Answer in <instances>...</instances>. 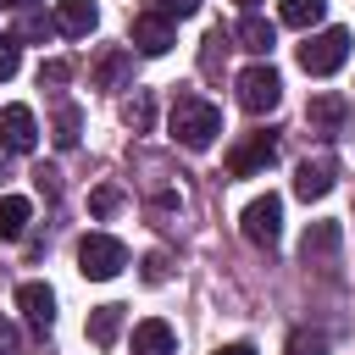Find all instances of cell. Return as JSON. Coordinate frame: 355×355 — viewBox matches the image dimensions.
I'll list each match as a JSON object with an SVG mask.
<instances>
[{
	"instance_id": "23",
	"label": "cell",
	"mask_w": 355,
	"mask_h": 355,
	"mask_svg": "<svg viewBox=\"0 0 355 355\" xmlns=\"http://www.w3.org/2000/svg\"><path fill=\"white\" fill-rule=\"evenodd\" d=\"M144 11H155V17H166V22H189V17L200 11V0H144Z\"/></svg>"
},
{
	"instance_id": "16",
	"label": "cell",
	"mask_w": 355,
	"mask_h": 355,
	"mask_svg": "<svg viewBox=\"0 0 355 355\" xmlns=\"http://www.w3.org/2000/svg\"><path fill=\"white\" fill-rule=\"evenodd\" d=\"M233 39H239L244 50H255V55H266V50L277 44V33H272V22H266V17H255V11H244V22L233 28Z\"/></svg>"
},
{
	"instance_id": "1",
	"label": "cell",
	"mask_w": 355,
	"mask_h": 355,
	"mask_svg": "<svg viewBox=\"0 0 355 355\" xmlns=\"http://www.w3.org/2000/svg\"><path fill=\"white\" fill-rule=\"evenodd\" d=\"M216 133H222V111L205 100V94H178L172 100V139L183 144V150H211L216 144Z\"/></svg>"
},
{
	"instance_id": "20",
	"label": "cell",
	"mask_w": 355,
	"mask_h": 355,
	"mask_svg": "<svg viewBox=\"0 0 355 355\" xmlns=\"http://www.w3.org/2000/svg\"><path fill=\"white\" fill-rule=\"evenodd\" d=\"M122 122H128L133 133H144V128L155 122V100H150V89H133V94L122 100Z\"/></svg>"
},
{
	"instance_id": "14",
	"label": "cell",
	"mask_w": 355,
	"mask_h": 355,
	"mask_svg": "<svg viewBox=\"0 0 355 355\" xmlns=\"http://www.w3.org/2000/svg\"><path fill=\"white\" fill-rule=\"evenodd\" d=\"M94 22H100L94 0H55V28H61V33L83 39V33H94Z\"/></svg>"
},
{
	"instance_id": "19",
	"label": "cell",
	"mask_w": 355,
	"mask_h": 355,
	"mask_svg": "<svg viewBox=\"0 0 355 355\" xmlns=\"http://www.w3.org/2000/svg\"><path fill=\"white\" fill-rule=\"evenodd\" d=\"M277 17L288 28H316L327 17V0H277Z\"/></svg>"
},
{
	"instance_id": "22",
	"label": "cell",
	"mask_w": 355,
	"mask_h": 355,
	"mask_svg": "<svg viewBox=\"0 0 355 355\" xmlns=\"http://www.w3.org/2000/svg\"><path fill=\"white\" fill-rule=\"evenodd\" d=\"M283 355H327V338H322V333H311V327H294Z\"/></svg>"
},
{
	"instance_id": "21",
	"label": "cell",
	"mask_w": 355,
	"mask_h": 355,
	"mask_svg": "<svg viewBox=\"0 0 355 355\" xmlns=\"http://www.w3.org/2000/svg\"><path fill=\"white\" fill-rule=\"evenodd\" d=\"M78 133H83V111H78V105H55V128H50L55 150H72Z\"/></svg>"
},
{
	"instance_id": "28",
	"label": "cell",
	"mask_w": 355,
	"mask_h": 355,
	"mask_svg": "<svg viewBox=\"0 0 355 355\" xmlns=\"http://www.w3.org/2000/svg\"><path fill=\"white\" fill-rule=\"evenodd\" d=\"M50 28H55V22H44V17H22V28H17V33H22V39H44Z\"/></svg>"
},
{
	"instance_id": "25",
	"label": "cell",
	"mask_w": 355,
	"mask_h": 355,
	"mask_svg": "<svg viewBox=\"0 0 355 355\" xmlns=\"http://www.w3.org/2000/svg\"><path fill=\"white\" fill-rule=\"evenodd\" d=\"M166 277H172V261H166L161 250H150V255H144V283H166Z\"/></svg>"
},
{
	"instance_id": "11",
	"label": "cell",
	"mask_w": 355,
	"mask_h": 355,
	"mask_svg": "<svg viewBox=\"0 0 355 355\" xmlns=\"http://www.w3.org/2000/svg\"><path fill=\"white\" fill-rule=\"evenodd\" d=\"M338 239H344V227H338V222H311V227H305V239H300V255H305V266H322V261H333Z\"/></svg>"
},
{
	"instance_id": "24",
	"label": "cell",
	"mask_w": 355,
	"mask_h": 355,
	"mask_svg": "<svg viewBox=\"0 0 355 355\" xmlns=\"http://www.w3.org/2000/svg\"><path fill=\"white\" fill-rule=\"evenodd\" d=\"M116 205H122V189H116V183H100V189L89 194V211H94L100 222H105V216H116Z\"/></svg>"
},
{
	"instance_id": "32",
	"label": "cell",
	"mask_w": 355,
	"mask_h": 355,
	"mask_svg": "<svg viewBox=\"0 0 355 355\" xmlns=\"http://www.w3.org/2000/svg\"><path fill=\"white\" fill-rule=\"evenodd\" d=\"M0 6H28V0H0Z\"/></svg>"
},
{
	"instance_id": "12",
	"label": "cell",
	"mask_w": 355,
	"mask_h": 355,
	"mask_svg": "<svg viewBox=\"0 0 355 355\" xmlns=\"http://www.w3.org/2000/svg\"><path fill=\"white\" fill-rule=\"evenodd\" d=\"M305 116H311V128H316V133H338V128H344V116H349V100H344V94H333V89H322V94H311V111H305Z\"/></svg>"
},
{
	"instance_id": "26",
	"label": "cell",
	"mask_w": 355,
	"mask_h": 355,
	"mask_svg": "<svg viewBox=\"0 0 355 355\" xmlns=\"http://www.w3.org/2000/svg\"><path fill=\"white\" fill-rule=\"evenodd\" d=\"M17 67H22V50H17V39H0V83H6V78H17Z\"/></svg>"
},
{
	"instance_id": "17",
	"label": "cell",
	"mask_w": 355,
	"mask_h": 355,
	"mask_svg": "<svg viewBox=\"0 0 355 355\" xmlns=\"http://www.w3.org/2000/svg\"><path fill=\"white\" fill-rule=\"evenodd\" d=\"M33 222V205L22 194H0V239H22Z\"/></svg>"
},
{
	"instance_id": "3",
	"label": "cell",
	"mask_w": 355,
	"mask_h": 355,
	"mask_svg": "<svg viewBox=\"0 0 355 355\" xmlns=\"http://www.w3.org/2000/svg\"><path fill=\"white\" fill-rule=\"evenodd\" d=\"M277 100H283V78H277L266 61H255V67H244V72H239V105H244L250 116L277 111Z\"/></svg>"
},
{
	"instance_id": "15",
	"label": "cell",
	"mask_w": 355,
	"mask_h": 355,
	"mask_svg": "<svg viewBox=\"0 0 355 355\" xmlns=\"http://www.w3.org/2000/svg\"><path fill=\"white\" fill-rule=\"evenodd\" d=\"M128 72H133V55H128L122 44H105V50L94 55V89H116Z\"/></svg>"
},
{
	"instance_id": "5",
	"label": "cell",
	"mask_w": 355,
	"mask_h": 355,
	"mask_svg": "<svg viewBox=\"0 0 355 355\" xmlns=\"http://www.w3.org/2000/svg\"><path fill=\"white\" fill-rule=\"evenodd\" d=\"M239 227H244V239H250V244L272 250V244H277V233H283V200H277V194L250 200V205H244V216H239Z\"/></svg>"
},
{
	"instance_id": "7",
	"label": "cell",
	"mask_w": 355,
	"mask_h": 355,
	"mask_svg": "<svg viewBox=\"0 0 355 355\" xmlns=\"http://www.w3.org/2000/svg\"><path fill=\"white\" fill-rule=\"evenodd\" d=\"M0 144H6L11 155H33V144H39V122H33L28 105H6V111H0Z\"/></svg>"
},
{
	"instance_id": "31",
	"label": "cell",
	"mask_w": 355,
	"mask_h": 355,
	"mask_svg": "<svg viewBox=\"0 0 355 355\" xmlns=\"http://www.w3.org/2000/svg\"><path fill=\"white\" fill-rule=\"evenodd\" d=\"M239 6H244V11H255V6H261V0H239Z\"/></svg>"
},
{
	"instance_id": "2",
	"label": "cell",
	"mask_w": 355,
	"mask_h": 355,
	"mask_svg": "<svg viewBox=\"0 0 355 355\" xmlns=\"http://www.w3.org/2000/svg\"><path fill=\"white\" fill-rule=\"evenodd\" d=\"M349 61V28H322V33H311L305 44H300V67L311 72V78H327V72H338Z\"/></svg>"
},
{
	"instance_id": "10",
	"label": "cell",
	"mask_w": 355,
	"mask_h": 355,
	"mask_svg": "<svg viewBox=\"0 0 355 355\" xmlns=\"http://www.w3.org/2000/svg\"><path fill=\"white\" fill-rule=\"evenodd\" d=\"M17 305H22L28 327L50 333V322H55V294H50V283H22V288H17Z\"/></svg>"
},
{
	"instance_id": "4",
	"label": "cell",
	"mask_w": 355,
	"mask_h": 355,
	"mask_svg": "<svg viewBox=\"0 0 355 355\" xmlns=\"http://www.w3.org/2000/svg\"><path fill=\"white\" fill-rule=\"evenodd\" d=\"M122 266H128V250H122V239H111V233H89V239L78 244V272H83V277L105 283V277H116Z\"/></svg>"
},
{
	"instance_id": "29",
	"label": "cell",
	"mask_w": 355,
	"mask_h": 355,
	"mask_svg": "<svg viewBox=\"0 0 355 355\" xmlns=\"http://www.w3.org/2000/svg\"><path fill=\"white\" fill-rule=\"evenodd\" d=\"M0 355H17V327L0 316Z\"/></svg>"
},
{
	"instance_id": "9",
	"label": "cell",
	"mask_w": 355,
	"mask_h": 355,
	"mask_svg": "<svg viewBox=\"0 0 355 355\" xmlns=\"http://www.w3.org/2000/svg\"><path fill=\"white\" fill-rule=\"evenodd\" d=\"M333 178H338V161L333 155H316V161H300V172H294V194L311 205V200H322L327 189H333Z\"/></svg>"
},
{
	"instance_id": "6",
	"label": "cell",
	"mask_w": 355,
	"mask_h": 355,
	"mask_svg": "<svg viewBox=\"0 0 355 355\" xmlns=\"http://www.w3.org/2000/svg\"><path fill=\"white\" fill-rule=\"evenodd\" d=\"M272 155H277L272 133H250V139H239V144L227 150V178H255V172L272 166Z\"/></svg>"
},
{
	"instance_id": "30",
	"label": "cell",
	"mask_w": 355,
	"mask_h": 355,
	"mask_svg": "<svg viewBox=\"0 0 355 355\" xmlns=\"http://www.w3.org/2000/svg\"><path fill=\"white\" fill-rule=\"evenodd\" d=\"M216 355H255V344H250V338H239V344H222Z\"/></svg>"
},
{
	"instance_id": "13",
	"label": "cell",
	"mask_w": 355,
	"mask_h": 355,
	"mask_svg": "<svg viewBox=\"0 0 355 355\" xmlns=\"http://www.w3.org/2000/svg\"><path fill=\"white\" fill-rule=\"evenodd\" d=\"M133 355H178V333L161 316H150V322L133 327Z\"/></svg>"
},
{
	"instance_id": "18",
	"label": "cell",
	"mask_w": 355,
	"mask_h": 355,
	"mask_svg": "<svg viewBox=\"0 0 355 355\" xmlns=\"http://www.w3.org/2000/svg\"><path fill=\"white\" fill-rule=\"evenodd\" d=\"M116 333H122V305H94V311H89V338H94L100 349H111Z\"/></svg>"
},
{
	"instance_id": "27",
	"label": "cell",
	"mask_w": 355,
	"mask_h": 355,
	"mask_svg": "<svg viewBox=\"0 0 355 355\" xmlns=\"http://www.w3.org/2000/svg\"><path fill=\"white\" fill-rule=\"evenodd\" d=\"M67 78H72L67 61H44V67H39V83H67Z\"/></svg>"
},
{
	"instance_id": "8",
	"label": "cell",
	"mask_w": 355,
	"mask_h": 355,
	"mask_svg": "<svg viewBox=\"0 0 355 355\" xmlns=\"http://www.w3.org/2000/svg\"><path fill=\"white\" fill-rule=\"evenodd\" d=\"M172 44H178V22H166V17H155V11H139V17H133V50L166 55Z\"/></svg>"
}]
</instances>
